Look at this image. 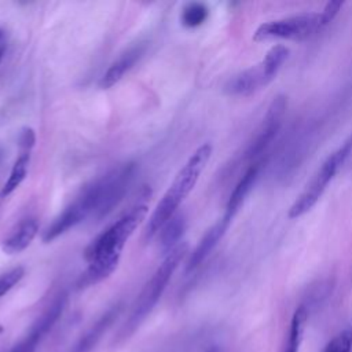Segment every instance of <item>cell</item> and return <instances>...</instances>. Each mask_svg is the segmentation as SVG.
Wrapping results in <instances>:
<instances>
[{
  "label": "cell",
  "instance_id": "1",
  "mask_svg": "<svg viewBox=\"0 0 352 352\" xmlns=\"http://www.w3.org/2000/svg\"><path fill=\"white\" fill-rule=\"evenodd\" d=\"M147 212L148 208L146 204L135 205L128 213L91 242L85 250L88 267L77 282L80 289L96 285L116 271L126 241L144 220Z\"/></svg>",
  "mask_w": 352,
  "mask_h": 352
},
{
  "label": "cell",
  "instance_id": "2",
  "mask_svg": "<svg viewBox=\"0 0 352 352\" xmlns=\"http://www.w3.org/2000/svg\"><path fill=\"white\" fill-rule=\"evenodd\" d=\"M212 150L213 147L210 143L201 144L188 157L186 164L179 169L172 184L169 186L166 192L162 195V198L157 204L155 209L153 210L147 221V226L144 230L146 241H150L160 232L162 226L177 212L180 204L192 191L208 161L210 160Z\"/></svg>",
  "mask_w": 352,
  "mask_h": 352
},
{
  "label": "cell",
  "instance_id": "3",
  "mask_svg": "<svg viewBox=\"0 0 352 352\" xmlns=\"http://www.w3.org/2000/svg\"><path fill=\"white\" fill-rule=\"evenodd\" d=\"M135 172L136 165L133 162L113 168L106 175L87 184L72 204L84 219L88 216L102 219L121 202Z\"/></svg>",
  "mask_w": 352,
  "mask_h": 352
},
{
  "label": "cell",
  "instance_id": "4",
  "mask_svg": "<svg viewBox=\"0 0 352 352\" xmlns=\"http://www.w3.org/2000/svg\"><path fill=\"white\" fill-rule=\"evenodd\" d=\"M187 250H188L187 242H180L173 250H170L165 256L162 263L157 267V270L154 271L151 278L143 286L140 294L138 296V298L135 301V305L131 311L129 318L126 319V322L118 331L113 344H121L126 338H129L138 330V327L143 323V320L150 315V312L153 311V308L157 305L158 300L161 298L173 272L179 267L183 257L186 256Z\"/></svg>",
  "mask_w": 352,
  "mask_h": 352
},
{
  "label": "cell",
  "instance_id": "5",
  "mask_svg": "<svg viewBox=\"0 0 352 352\" xmlns=\"http://www.w3.org/2000/svg\"><path fill=\"white\" fill-rule=\"evenodd\" d=\"M287 56V47L282 44L271 47L257 65L231 77L224 85V92L232 96H249L263 89L275 78Z\"/></svg>",
  "mask_w": 352,
  "mask_h": 352
},
{
  "label": "cell",
  "instance_id": "6",
  "mask_svg": "<svg viewBox=\"0 0 352 352\" xmlns=\"http://www.w3.org/2000/svg\"><path fill=\"white\" fill-rule=\"evenodd\" d=\"M352 153V135H349L344 143L334 150L320 165L318 172L314 175L311 182L307 184L304 191L297 197L293 205L289 209L287 216L290 219H297L311 210L315 204L319 201L322 194L324 192L327 184L333 180L338 169L346 161L349 154Z\"/></svg>",
  "mask_w": 352,
  "mask_h": 352
},
{
  "label": "cell",
  "instance_id": "7",
  "mask_svg": "<svg viewBox=\"0 0 352 352\" xmlns=\"http://www.w3.org/2000/svg\"><path fill=\"white\" fill-rule=\"evenodd\" d=\"M324 28L320 12H302L261 23L253 33L254 41L294 40L302 41Z\"/></svg>",
  "mask_w": 352,
  "mask_h": 352
},
{
  "label": "cell",
  "instance_id": "8",
  "mask_svg": "<svg viewBox=\"0 0 352 352\" xmlns=\"http://www.w3.org/2000/svg\"><path fill=\"white\" fill-rule=\"evenodd\" d=\"M67 302L66 293L56 296V298L43 311V314L32 323L25 337L12 348L11 352H36L40 342L55 326L60 318Z\"/></svg>",
  "mask_w": 352,
  "mask_h": 352
},
{
  "label": "cell",
  "instance_id": "9",
  "mask_svg": "<svg viewBox=\"0 0 352 352\" xmlns=\"http://www.w3.org/2000/svg\"><path fill=\"white\" fill-rule=\"evenodd\" d=\"M286 106L287 100L283 95H278L276 98H274V100L268 106V110L265 113V117L263 120L261 128L258 129L256 139L250 143V146L246 150V158H253L258 155L271 143V140L274 139V136L276 135L282 125Z\"/></svg>",
  "mask_w": 352,
  "mask_h": 352
},
{
  "label": "cell",
  "instance_id": "10",
  "mask_svg": "<svg viewBox=\"0 0 352 352\" xmlns=\"http://www.w3.org/2000/svg\"><path fill=\"white\" fill-rule=\"evenodd\" d=\"M122 311V304L118 302L110 307L77 341L67 352H91L104 333L111 327L114 320L120 316Z\"/></svg>",
  "mask_w": 352,
  "mask_h": 352
},
{
  "label": "cell",
  "instance_id": "11",
  "mask_svg": "<svg viewBox=\"0 0 352 352\" xmlns=\"http://www.w3.org/2000/svg\"><path fill=\"white\" fill-rule=\"evenodd\" d=\"M231 220L227 217H221L216 224H213L206 232L205 235L201 238L199 243L197 245V248L192 250V253L190 254V258L187 260L186 264V272H191L194 271L197 267H199L206 257L212 253V250L216 248V245L219 243V241L223 238V235L226 234L228 226H230Z\"/></svg>",
  "mask_w": 352,
  "mask_h": 352
},
{
  "label": "cell",
  "instance_id": "12",
  "mask_svg": "<svg viewBox=\"0 0 352 352\" xmlns=\"http://www.w3.org/2000/svg\"><path fill=\"white\" fill-rule=\"evenodd\" d=\"M144 52V45L138 44L132 48H129L126 52H124L116 62L110 65V67L104 72V74L99 80V87L102 89H109L114 84H117L124 74L132 69V66L142 58Z\"/></svg>",
  "mask_w": 352,
  "mask_h": 352
},
{
  "label": "cell",
  "instance_id": "13",
  "mask_svg": "<svg viewBox=\"0 0 352 352\" xmlns=\"http://www.w3.org/2000/svg\"><path fill=\"white\" fill-rule=\"evenodd\" d=\"M38 231V223L34 217H29L22 220L16 228L3 241L1 250L6 254H16L25 250Z\"/></svg>",
  "mask_w": 352,
  "mask_h": 352
},
{
  "label": "cell",
  "instance_id": "14",
  "mask_svg": "<svg viewBox=\"0 0 352 352\" xmlns=\"http://www.w3.org/2000/svg\"><path fill=\"white\" fill-rule=\"evenodd\" d=\"M258 170H260L258 164H254V165L249 166L248 170L243 173V176L239 179V182L234 187V190L230 194V198L227 201L224 217L232 220V217L236 214V212L241 208V205L243 204L245 198L249 195L250 190L253 188V186L257 180V176H258Z\"/></svg>",
  "mask_w": 352,
  "mask_h": 352
},
{
  "label": "cell",
  "instance_id": "15",
  "mask_svg": "<svg viewBox=\"0 0 352 352\" xmlns=\"http://www.w3.org/2000/svg\"><path fill=\"white\" fill-rule=\"evenodd\" d=\"M308 311L304 305L298 307L290 320L287 336L283 341L280 352H298L304 340V331L307 326Z\"/></svg>",
  "mask_w": 352,
  "mask_h": 352
},
{
  "label": "cell",
  "instance_id": "16",
  "mask_svg": "<svg viewBox=\"0 0 352 352\" xmlns=\"http://www.w3.org/2000/svg\"><path fill=\"white\" fill-rule=\"evenodd\" d=\"M184 230L186 219L182 213L177 212L162 226V228L158 232V241L160 248L165 254H168L180 243V238L183 236Z\"/></svg>",
  "mask_w": 352,
  "mask_h": 352
},
{
  "label": "cell",
  "instance_id": "17",
  "mask_svg": "<svg viewBox=\"0 0 352 352\" xmlns=\"http://www.w3.org/2000/svg\"><path fill=\"white\" fill-rule=\"evenodd\" d=\"M29 162H30V151H21L18 158L15 160L11 172L8 175V179L6 180L3 188H1V197H7L11 192H14L21 183L25 180L28 176V169H29Z\"/></svg>",
  "mask_w": 352,
  "mask_h": 352
},
{
  "label": "cell",
  "instance_id": "18",
  "mask_svg": "<svg viewBox=\"0 0 352 352\" xmlns=\"http://www.w3.org/2000/svg\"><path fill=\"white\" fill-rule=\"evenodd\" d=\"M209 15V10L205 4L202 3H188L184 6L180 14V21L182 25L186 28H198L201 26Z\"/></svg>",
  "mask_w": 352,
  "mask_h": 352
},
{
  "label": "cell",
  "instance_id": "19",
  "mask_svg": "<svg viewBox=\"0 0 352 352\" xmlns=\"http://www.w3.org/2000/svg\"><path fill=\"white\" fill-rule=\"evenodd\" d=\"M322 352H352V326L336 334Z\"/></svg>",
  "mask_w": 352,
  "mask_h": 352
},
{
  "label": "cell",
  "instance_id": "20",
  "mask_svg": "<svg viewBox=\"0 0 352 352\" xmlns=\"http://www.w3.org/2000/svg\"><path fill=\"white\" fill-rule=\"evenodd\" d=\"M19 148L21 151H30L36 143V133L32 128L25 126L19 133Z\"/></svg>",
  "mask_w": 352,
  "mask_h": 352
},
{
  "label": "cell",
  "instance_id": "21",
  "mask_svg": "<svg viewBox=\"0 0 352 352\" xmlns=\"http://www.w3.org/2000/svg\"><path fill=\"white\" fill-rule=\"evenodd\" d=\"M342 4H344L342 1H330V3H327V4L324 6V8L320 11V14H322V21H323L324 26H327V25L336 18V15H337L338 11L341 10Z\"/></svg>",
  "mask_w": 352,
  "mask_h": 352
},
{
  "label": "cell",
  "instance_id": "22",
  "mask_svg": "<svg viewBox=\"0 0 352 352\" xmlns=\"http://www.w3.org/2000/svg\"><path fill=\"white\" fill-rule=\"evenodd\" d=\"M4 51H6V48H4V45H0V62H1V59H3V55H4Z\"/></svg>",
  "mask_w": 352,
  "mask_h": 352
},
{
  "label": "cell",
  "instance_id": "23",
  "mask_svg": "<svg viewBox=\"0 0 352 352\" xmlns=\"http://www.w3.org/2000/svg\"><path fill=\"white\" fill-rule=\"evenodd\" d=\"M3 331H4V327H3V326H1V324H0V334H1V333H3Z\"/></svg>",
  "mask_w": 352,
  "mask_h": 352
},
{
  "label": "cell",
  "instance_id": "24",
  "mask_svg": "<svg viewBox=\"0 0 352 352\" xmlns=\"http://www.w3.org/2000/svg\"><path fill=\"white\" fill-rule=\"evenodd\" d=\"M206 352H216V349H214V348H210V349L206 351Z\"/></svg>",
  "mask_w": 352,
  "mask_h": 352
},
{
  "label": "cell",
  "instance_id": "25",
  "mask_svg": "<svg viewBox=\"0 0 352 352\" xmlns=\"http://www.w3.org/2000/svg\"><path fill=\"white\" fill-rule=\"evenodd\" d=\"M1 37H3V30L0 29V40H1Z\"/></svg>",
  "mask_w": 352,
  "mask_h": 352
}]
</instances>
